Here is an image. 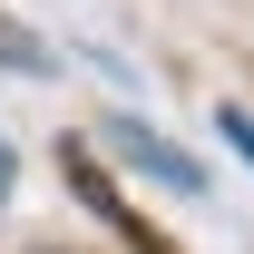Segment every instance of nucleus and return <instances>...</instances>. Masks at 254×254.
I'll return each mask as SVG.
<instances>
[{
  "mask_svg": "<svg viewBox=\"0 0 254 254\" xmlns=\"http://www.w3.org/2000/svg\"><path fill=\"white\" fill-rule=\"evenodd\" d=\"M108 147H118L127 166H147V176H157V186H186V195L205 186V166H195L186 147H166L157 127H137V118H108Z\"/></svg>",
  "mask_w": 254,
  "mask_h": 254,
  "instance_id": "nucleus-1",
  "label": "nucleus"
},
{
  "mask_svg": "<svg viewBox=\"0 0 254 254\" xmlns=\"http://www.w3.org/2000/svg\"><path fill=\"white\" fill-rule=\"evenodd\" d=\"M225 137H235V157L254 166V118H245V108H225Z\"/></svg>",
  "mask_w": 254,
  "mask_h": 254,
  "instance_id": "nucleus-2",
  "label": "nucleus"
},
{
  "mask_svg": "<svg viewBox=\"0 0 254 254\" xmlns=\"http://www.w3.org/2000/svg\"><path fill=\"white\" fill-rule=\"evenodd\" d=\"M0 195H10V147H0Z\"/></svg>",
  "mask_w": 254,
  "mask_h": 254,
  "instance_id": "nucleus-3",
  "label": "nucleus"
}]
</instances>
